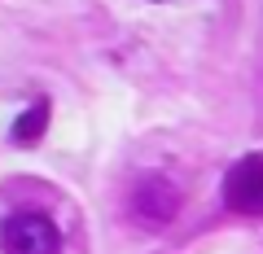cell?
Returning <instances> with one entry per match:
<instances>
[{"instance_id":"cell-1","label":"cell","mask_w":263,"mask_h":254,"mask_svg":"<svg viewBox=\"0 0 263 254\" xmlns=\"http://www.w3.org/2000/svg\"><path fill=\"white\" fill-rule=\"evenodd\" d=\"M180 206H184V193L171 175L162 171H149V175H136V184L127 188V219L141 224L145 232H162L180 219Z\"/></svg>"},{"instance_id":"cell-2","label":"cell","mask_w":263,"mask_h":254,"mask_svg":"<svg viewBox=\"0 0 263 254\" xmlns=\"http://www.w3.org/2000/svg\"><path fill=\"white\" fill-rule=\"evenodd\" d=\"M5 254H62V232L44 210H13L0 224Z\"/></svg>"},{"instance_id":"cell-3","label":"cell","mask_w":263,"mask_h":254,"mask_svg":"<svg viewBox=\"0 0 263 254\" xmlns=\"http://www.w3.org/2000/svg\"><path fill=\"white\" fill-rule=\"evenodd\" d=\"M224 206L233 215L246 219H263V153L233 162L224 175Z\"/></svg>"},{"instance_id":"cell-4","label":"cell","mask_w":263,"mask_h":254,"mask_svg":"<svg viewBox=\"0 0 263 254\" xmlns=\"http://www.w3.org/2000/svg\"><path fill=\"white\" fill-rule=\"evenodd\" d=\"M48 119H53V105H48V96H35V101H31L27 110L13 119L9 141L18 145V149H31V145H40V141H44V132H48Z\"/></svg>"}]
</instances>
